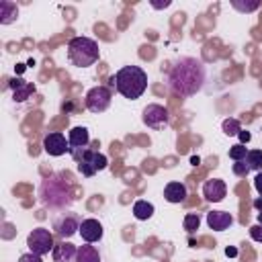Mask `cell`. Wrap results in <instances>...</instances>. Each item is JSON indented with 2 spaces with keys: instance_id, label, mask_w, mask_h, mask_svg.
I'll list each match as a JSON object with an SVG mask.
<instances>
[{
  "instance_id": "6da1fadb",
  "label": "cell",
  "mask_w": 262,
  "mask_h": 262,
  "mask_svg": "<svg viewBox=\"0 0 262 262\" xmlns=\"http://www.w3.org/2000/svg\"><path fill=\"white\" fill-rule=\"evenodd\" d=\"M168 84L172 92L180 96L196 94L205 84V66L194 57H182L176 61L168 74Z\"/></svg>"
},
{
  "instance_id": "7a4b0ae2",
  "label": "cell",
  "mask_w": 262,
  "mask_h": 262,
  "mask_svg": "<svg viewBox=\"0 0 262 262\" xmlns=\"http://www.w3.org/2000/svg\"><path fill=\"white\" fill-rule=\"evenodd\" d=\"M111 82L117 86V90H119L125 98L135 100V98H139V96L145 92V88H147V74H145L139 66H125V68H121V70L111 78Z\"/></svg>"
},
{
  "instance_id": "3957f363",
  "label": "cell",
  "mask_w": 262,
  "mask_h": 262,
  "mask_svg": "<svg viewBox=\"0 0 262 262\" xmlns=\"http://www.w3.org/2000/svg\"><path fill=\"white\" fill-rule=\"evenodd\" d=\"M68 57L76 68H88L98 61V43L90 37H74L68 43Z\"/></svg>"
},
{
  "instance_id": "277c9868",
  "label": "cell",
  "mask_w": 262,
  "mask_h": 262,
  "mask_svg": "<svg viewBox=\"0 0 262 262\" xmlns=\"http://www.w3.org/2000/svg\"><path fill=\"white\" fill-rule=\"evenodd\" d=\"M72 156H74V160L78 162V170H80L82 176H86V178H90V176H94L96 172L104 170L106 164H108L106 156L98 154L96 149H80V151H76V154H72Z\"/></svg>"
},
{
  "instance_id": "5b68a950",
  "label": "cell",
  "mask_w": 262,
  "mask_h": 262,
  "mask_svg": "<svg viewBox=\"0 0 262 262\" xmlns=\"http://www.w3.org/2000/svg\"><path fill=\"white\" fill-rule=\"evenodd\" d=\"M57 180L55 178H49V180H45L43 182V186H41V199H43V203L45 205H49V207H63L70 199V194H68V186H59L57 188Z\"/></svg>"
},
{
  "instance_id": "8992f818",
  "label": "cell",
  "mask_w": 262,
  "mask_h": 262,
  "mask_svg": "<svg viewBox=\"0 0 262 262\" xmlns=\"http://www.w3.org/2000/svg\"><path fill=\"white\" fill-rule=\"evenodd\" d=\"M27 246H29V250H31L33 254H37V256H45V254H49V250L55 248V246H53V235H51V231L45 229V227L33 229V231L27 235Z\"/></svg>"
},
{
  "instance_id": "52a82bcc",
  "label": "cell",
  "mask_w": 262,
  "mask_h": 262,
  "mask_svg": "<svg viewBox=\"0 0 262 262\" xmlns=\"http://www.w3.org/2000/svg\"><path fill=\"white\" fill-rule=\"evenodd\" d=\"M111 90L106 86H94L86 92V108L92 113H104L111 106Z\"/></svg>"
},
{
  "instance_id": "ba28073f",
  "label": "cell",
  "mask_w": 262,
  "mask_h": 262,
  "mask_svg": "<svg viewBox=\"0 0 262 262\" xmlns=\"http://www.w3.org/2000/svg\"><path fill=\"white\" fill-rule=\"evenodd\" d=\"M143 123L149 127V129H162L170 123V113L166 106L162 104H147L143 108V115H141Z\"/></svg>"
},
{
  "instance_id": "9c48e42d",
  "label": "cell",
  "mask_w": 262,
  "mask_h": 262,
  "mask_svg": "<svg viewBox=\"0 0 262 262\" xmlns=\"http://www.w3.org/2000/svg\"><path fill=\"white\" fill-rule=\"evenodd\" d=\"M43 149L49 156H63L66 151H70V141L66 139L63 133H49L43 137Z\"/></svg>"
},
{
  "instance_id": "30bf717a",
  "label": "cell",
  "mask_w": 262,
  "mask_h": 262,
  "mask_svg": "<svg viewBox=\"0 0 262 262\" xmlns=\"http://www.w3.org/2000/svg\"><path fill=\"white\" fill-rule=\"evenodd\" d=\"M53 229H55V233L59 237L66 239V237H72L76 231H80V223L72 213H68V215H61V217H57L53 221Z\"/></svg>"
},
{
  "instance_id": "8fae6325",
  "label": "cell",
  "mask_w": 262,
  "mask_h": 262,
  "mask_svg": "<svg viewBox=\"0 0 262 262\" xmlns=\"http://www.w3.org/2000/svg\"><path fill=\"white\" fill-rule=\"evenodd\" d=\"M225 192H227V186H225V182L219 180V178H211V180H207V182L203 184V196H205L207 201H211V203L223 201V199H225Z\"/></svg>"
},
{
  "instance_id": "7c38bea8",
  "label": "cell",
  "mask_w": 262,
  "mask_h": 262,
  "mask_svg": "<svg viewBox=\"0 0 262 262\" xmlns=\"http://www.w3.org/2000/svg\"><path fill=\"white\" fill-rule=\"evenodd\" d=\"M80 235H82V239L86 244L100 242V237H102V225L96 219H84L80 223Z\"/></svg>"
},
{
  "instance_id": "4fadbf2b",
  "label": "cell",
  "mask_w": 262,
  "mask_h": 262,
  "mask_svg": "<svg viewBox=\"0 0 262 262\" xmlns=\"http://www.w3.org/2000/svg\"><path fill=\"white\" fill-rule=\"evenodd\" d=\"M8 86L12 88V100H14V102H25L31 94H35V84H33V82H25V80H20V78L10 80Z\"/></svg>"
},
{
  "instance_id": "5bb4252c",
  "label": "cell",
  "mask_w": 262,
  "mask_h": 262,
  "mask_svg": "<svg viewBox=\"0 0 262 262\" xmlns=\"http://www.w3.org/2000/svg\"><path fill=\"white\" fill-rule=\"evenodd\" d=\"M68 141H70V151L72 154H76L80 149H86V145L90 141L88 129L86 127H72L70 133H68Z\"/></svg>"
},
{
  "instance_id": "9a60e30c",
  "label": "cell",
  "mask_w": 262,
  "mask_h": 262,
  "mask_svg": "<svg viewBox=\"0 0 262 262\" xmlns=\"http://www.w3.org/2000/svg\"><path fill=\"white\" fill-rule=\"evenodd\" d=\"M207 223L213 231H223L233 225V215L227 211H211L207 213Z\"/></svg>"
},
{
  "instance_id": "2e32d148",
  "label": "cell",
  "mask_w": 262,
  "mask_h": 262,
  "mask_svg": "<svg viewBox=\"0 0 262 262\" xmlns=\"http://www.w3.org/2000/svg\"><path fill=\"white\" fill-rule=\"evenodd\" d=\"M53 262H76V258H78V248L74 246V244H70V242H61V244H57L55 248H53Z\"/></svg>"
},
{
  "instance_id": "e0dca14e",
  "label": "cell",
  "mask_w": 262,
  "mask_h": 262,
  "mask_svg": "<svg viewBox=\"0 0 262 262\" xmlns=\"http://www.w3.org/2000/svg\"><path fill=\"white\" fill-rule=\"evenodd\" d=\"M186 194H188V190L182 182H168L164 188V199L168 203H184Z\"/></svg>"
},
{
  "instance_id": "ac0fdd59",
  "label": "cell",
  "mask_w": 262,
  "mask_h": 262,
  "mask_svg": "<svg viewBox=\"0 0 262 262\" xmlns=\"http://www.w3.org/2000/svg\"><path fill=\"white\" fill-rule=\"evenodd\" d=\"M16 16H18L16 4L10 2V0H2V2H0V23H2V25H10V23L16 20Z\"/></svg>"
},
{
  "instance_id": "d6986e66",
  "label": "cell",
  "mask_w": 262,
  "mask_h": 262,
  "mask_svg": "<svg viewBox=\"0 0 262 262\" xmlns=\"http://www.w3.org/2000/svg\"><path fill=\"white\" fill-rule=\"evenodd\" d=\"M76 262H100V254H98L96 246H90V244L80 246V248H78V258H76Z\"/></svg>"
},
{
  "instance_id": "ffe728a7",
  "label": "cell",
  "mask_w": 262,
  "mask_h": 262,
  "mask_svg": "<svg viewBox=\"0 0 262 262\" xmlns=\"http://www.w3.org/2000/svg\"><path fill=\"white\" fill-rule=\"evenodd\" d=\"M133 215H135V219H139V221H147V219L154 215V205L147 203V201H137V203L133 205Z\"/></svg>"
},
{
  "instance_id": "44dd1931",
  "label": "cell",
  "mask_w": 262,
  "mask_h": 262,
  "mask_svg": "<svg viewBox=\"0 0 262 262\" xmlns=\"http://www.w3.org/2000/svg\"><path fill=\"white\" fill-rule=\"evenodd\" d=\"M244 162L248 164V168H250V170L262 172V149H250Z\"/></svg>"
},
{
  "instance_id": "7402d4cb",
  "label": "cell",
  "mask_w": 262,
  "mask_h": 262,
  "mask_svg": "<svg viewBox=\"0 0 262 262\" xmlns=\"http://www.w3.org/2000/svg\"><path fill=\"white\" fill-rule=\"evenodd\" d=\"M248 147L246 145H242V143H237V145H233V147H229V158L233 160V162H244L246 160V156H248Z\"/></svg>"
},
{
  "instance_id": "603a6c76",
  "label": "cell",
  "mask_w": 262,
  "mask_h": 262,
  "mask_svg": "<svg viewBox=\"0 0 262 262\" xmlns=\"http://www.w3.org/2000/svg\"><path fill=\"white\" fill-rule=\"evenodd\" d=\"M231 6H233L235 10H239V12H254V10L260 6V2H258V0H252V2H239V0H231Z\"/></svg>"
},
{
  "instance_id": "cb8c5ba5",
  "label": "cell",
  "mask_w": 262,
  "mask_h": 262,
  "mask_svg": "<svg viewBox=\"0 0 262 262\" xmlns=\"http://www.w3.org/2000/svg\"><path fill=\"white\" fill-rule=\"evenodd\" d=\"M199 225H201V217H199L196 213H188V215L184 217V229H186L188 233L196 231V229H199Z\"/></svg>"
},
{
  "instance_id": "d4e9b609",
  "label": "cell",
  "mask_w": 262,
  "mask_h": 262,
  "mask_svg": "<svg viewBox=\"0 0 262 262\" xmlns=\"http://www.w3.org/2000/svg\"><path fill=\"white\" fill-rule=\"evenodd\" d=\"M239 131H242V127H239L237 119H225L223 121V133L225 135H237Z\"/></svg>"
},
{
  "instance_id": "484cf974",
  "label": "cell",
  "mask_w": 262,
  "mask_h": 262,
  "mask_svg": "<svg viewBox=\"0 0 262 262\" xmlns=\"http://www.w3.org/2000/svg\"><path fill=\"white\" fill-rule=\"evenodd\" d=\"M248 172H250V168H248L246 162H235V164H233V174H237V176H248Z\"/></svg>"
},
{
  "instance_id": "4316f807",
  "label": "cell",
  "mask_w": 262,
  "mask_h": 262,
  "mask_svg": "<svg viewBox=\"0 0 262 262\" xmlns=\"http://www.w3.org/2000/svg\"><path fill=\"white\" fill-rule=\"evenodd\" d=\"M250 235H252L254 242H260V244H262V225H260V223L252 225V227H250Z\"/></svg>"
},
{
  "instance_id": "83f0119b",
  "label": "cell",
  "mask_w": 262,
  "mask_h": 262,
  "mask_svg": "<svg viewBox=\"0 0 262 262\" xmlns=\"http://www.w3.org/2000/svg\"><path fill=\"white\" fill-rule=\"evenodd\" d=\"M18 262H43V260H41V256H37V254H33V252H27V254H23V256L18 258Z\"/></svg>"
},
{
  "instance_id": "f1b7e54d",
  "label": "cell",
  "mask_w": 262,
  "mask_h": 262,
  "mask_svg": "<svg viewBox=\"0 0 262 262\" xmlns=\"http://www.w3.org/2000/svg\"><path fill=\"white\" fill-rule=\"evenodd\" d=\"M237 137H239V143H242V145H246V143H248V141L252 139V135H250L248 131H244V129H242L239 133H237Z\"/></svg>"
},
{
  "instance_id": "f546056e",
  "label": "cell",
  "mask_w": 262,
  "mask_h": 262,
  "mask_svg": "<svg viewBox=\"0 0 262 262\" xmlns=\"http://www.w3.org/2000/svg\"><path fill=\"white\" fill-rule=\"evenodd\" d=\"M254 188L260 192V196H262V172H258L256 174V178H254Z\"/></svg>"
},
{
  "instance_id": "4dcf8cb0",
  "label": "cell",
  "mask_w": 262,
  "mask_h": 262,
  "mask_svg": "<svg viewBox=\"0 0 262 262\" xmlns=\"http://www.w3.org/2000/svg\"><path fill=\"white\" fill-rule=\"evenodd\" d=\"M151 6H154V8H166V6H170V0H164V2H151Z\"/></svg>"
},
{
  "instance_id": "1f68e13d",
  "label": "cell",
  "mask_w": 262,
  "mask_h": 262,
  "mask_svg": "<svg viewBox=\"0 0 262 262\" xmlns=\"http://www.w3.org/2000/svg\"><path fill=\"white\" fill-rule=\"evenodd\" d=\"M225 256H231L233 258V256H237V250L235 248H225Z\"/></svg>"
},
{
  "instance_id": "d6a6232c",
  "label": "cell",
  "mask_w": 262,
  "mask_h": 262,
  "mask_svg": "<svg viewBox=\"0 0 262 262\" xmlns=\"http://www.w3.org/2000/svg\"><path fill=\"white\" fill-rule=\"evenodd\" d=\"M254 207H256L258 211H262V196H258V199L254 201Z\"/></svg>"
},
{
  "instance_id": "836d02e7",
  "label": "cell",
  "mask_w": 262,
  "mask_h": 262,
  "mask_svg": "<svg viewBox=\"0 0 262 262\" xmlns=\"http://www.w3.org/2000/svg\"><path fill=\"white\" fill-rule=\"evenodd\" d=\"M190 164H192V166H199V164H201V160H199L196 156H192V158H190Z\"/></svg>"
},
{
  "instance_id": "e575fe53",
  "label": "cell",
  "mask_w": 262,
  "mask_h": 262,
  "mask_svg": "<svg viewBox=\"0 0 262 262\" xmlns=\"http://www.w3.org/2000/svg\"><path fill=\"white\" fill-rule=\"evenodd\" d=\"M258 223H260V225H262V211H260V213H258Z\"/></svg>"
}]
</instances>
